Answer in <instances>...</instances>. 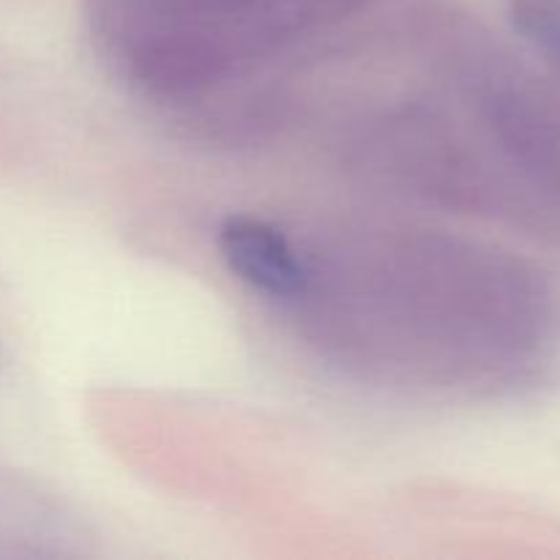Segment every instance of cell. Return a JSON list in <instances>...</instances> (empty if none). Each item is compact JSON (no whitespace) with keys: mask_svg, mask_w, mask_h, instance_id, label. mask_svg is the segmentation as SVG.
I'll list each match as a JSON object with an SVG mask.
<instances>
[{"mask_svg":"<svg viewBox=\"0 0 560 560\" xmlns=\"http://www.w3.org/2000/svg\"><path fill=\"white\" fill-rule=\"evenodd\" d=\"M219 252L230 271L271 299H301L312 271L293 241L255 217H230L219 228Z\"/></svg>","mask_w":560,"mask_h":560,"instance_id":"obj_1","label":"cell"},{"mask_svg":"<svg viewBox=\"0 0 560 560\" xmlns=\"http://www.w3.org/2000/svg\"><path fill=\"white\" fill-rule=\"evenodd\" d=\"M512 20L525 42L560 74V0H514Z\"/></svg>","mask_w":560,"mask_h":560,"instance_id":"obj_2","label":"cell"}]
</instances>
